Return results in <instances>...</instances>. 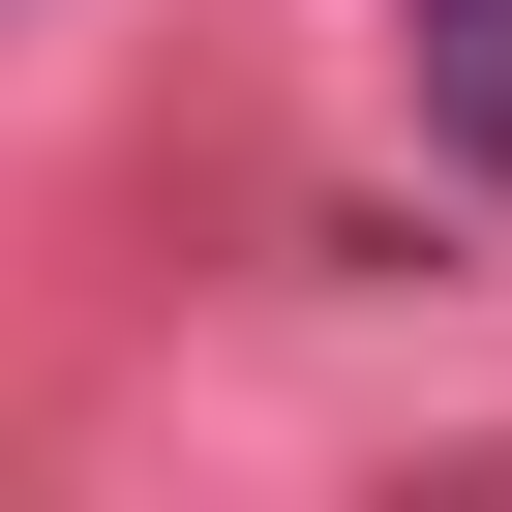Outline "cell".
Returning <instances> with one entry per match:
<instances>
[{
	"mask_svg": "<svg viewBox=\"0 0 512 512\" xmlns=\"http://www.w3.org/2000/svg\"><path fill=\"white\" fill-rule=\"evenodd\" d=\"M392 61H422V121L512 181V0H392Z\"/></svg>",
	"mask_w": 512,
	"mask_h": 512,
	"instance_id": "1",
	"label": "cell"
}]
</instances>
